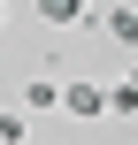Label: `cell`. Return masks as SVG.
<instances>
[{"label":"cell","mask_w":138,"mask_h":145,"mask_svg":"<svg viewBox=\"0 0 138 145\" xmlns=\"http://www.w3.org/2000/svg\"><path fill=\"white\" fill-rule=\"evenodd\" d=\"M0 145H31V115L23 107H0Z\"/></svg>","instance_id":"obj_5"},{"label":"cell","mask_w":138,"mask_h":145,"mask_svg":"<svg viewBox=\"0 0 138 145\" xmlns=\"http://www.w3.org/2000/svg\"><path fill=\"white\" fill-rule=\"evenodd\" d=\"M0 31H8V8H0Z\"/></svg>","instance_id":"obj_8"},{"label":"cell","mask_w":138,"mask_h":145,"mask_svg":"<svg viewBox=\"0 0 138 145\" xmlns=\"http://www.w3.org/2000/svg\"><path fill=\"white\" fill-rule=\"evenodd\" d=\"M61 115L100 122V115H108V84H92V76H61Z\"/></svg>","instance_id":"obj_1"},{"label":"cell","mask_w":138,"mask_h":145,"mask_svg":"<svg viewBox=\"0 0 138 145\" xmlns=\"http://www.w3.org/2000/svg\"><path fill=\"white\" fill-rule=\"evenodd\" d=\"M31 15L54 31H77V23H92V0H31Z\"/></svg>","instance_id":"obj_3"},{"label":"cell","mask_w":138,"mask_h":145,"mask_svg":"<svg viewBox=\"0 0 138 145\" xmlns=\"http://www.w3.org/2000/svg\"><path fill=\"white\" fill-rule=\"evenodd\" d=\"M123 84H131V92H138V61H131V76H123Z\"/></svg>","instance_id":"obj_7"},{"label":"cell","mask_w":138,"mask_h":145,"mask_svg":"<svg viewBox=\"0 0 138 145\" xmlns=\"http://www.w3.org/2000/svg\"><path fill=\"white\" fill-rule=\"evenodd\" d=\"M31 122L38 115H61V76H23V99H15Z\"/></svg>","instance_id":"obj_2"},{"label":"cell","mask_w":138,"mask_h":145,"mask_svg":"<svg viewBox=\"0 0 138 145\" xmlns=\"http://www.w3.org/2000/svg\"><path fill=\"white\" fill-rule=\"evenodd\" d=\"M108 115H138V92L131 84H108Z\"/></svg>","instance_id":"obj_6"},{"label":"cell","mask_w":138,"mask_h":145,"mask_svg":"<svg viewBox=\"0 0 138 145\" xmlns=\"http://www.w3.org/2000/svg\"><path fill=\"white\" fill-rule=\"evenodd\" d=\"M100 31H108L115 46H138V8H131V0H115V8H100Z\"/></svg>","instance_id":"obj_4"}]
</instances>
